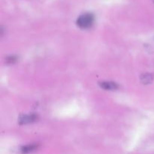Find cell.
<instances>
[{"instance_id":"2","label":"cell","mask_w":154,"mask_h":154,"mask_svg":"<svg viewBox=\"0 0 154 154\" xmlns=\"http://www.w3.org/2000/svg\"><path fill=\"white\" fill-rule=\"evenodd\" d=\"M37 120V116L34 114H30V115H23L19 119V121L20 124H27V123H31L35 122Z\"/></svg>"},{"instance_id":"4","label":"cell","mask_w":154,"mask_h":154,"mask_svg":"<svg viewBox=\"0 0 154 154\" xmlns=\"http://www.w3.org/2000/svg\"><path fill=\"white\" fill-rule=\"evenodd\" d=\"M99 84L102 88L106 90H115L118 88V85L116 83L111 82V81H104Z\"/></svg>"},{"instance_id":"3","label":"cell","mask_w":154,"mask_h":154,"mask_svg":"<svg viewBox=\"0 0 154 154\" xmlns=\"http://www.w3.org/2000/svg\"><path fill=\"white\" fill-rule=\"evenodd\" d=\"M38 148V144H28V145L23 146L20 148V152L23 154H27L35 151Z\"/></svg>"},{"instance_id":"5","label":"cell","mask_w":154,"mask_h":154,"mask_svg":"<svg viewBox=\"0 0 154 154\" xmlns=\"http://www.w3.org/2000/svg\"><path fill=\"white\" fill-rule=\"evenodd\" d=\"M153 80V76L150 74H145L144 76L141 78V81L144 84H149Z\"/></svg>"},{"instance_id":"6","label":"cell","mask_w":154,"mask_h":154,"mask_svg":"<svg viewBox=\"0 0 154 154\" xmlns=\"http://www.w3.org/2000/svg\"><path fill=\"white\" fill-rule=\"evenodd\" d=\"M7 60L8 63H14L17 60V58L15 57H14V56H12V57H8V58H7V60Z\"/></svg>"},{"instance_id":"1","label":"cell","mask_w":154,"mask_h":154,"mask_svg":"<svg viewBox=\"0 0 154 154\" xmlns=\"http://www.w3.org/2000/svg\"><path fill=\"white\" fill-rule=\"evenodd\" d=\"M95 17L92 13H84L80 15L77 19V25L79 28L87 29L93 26L94 24Z\"/></svg>"},{"instance_id":"7","label":"cell","mask_w":154,"mask_h":154,"mask_svg":"<svg viewBox=\"0 0 154 154\" xmlns=\"http://www.w3.org/2000/svg\"><path fill=\"white\" fill-rule=\"evenodd\" d=\"M153 2H154V0H153Z\"/></svg>"}]
</instances>
